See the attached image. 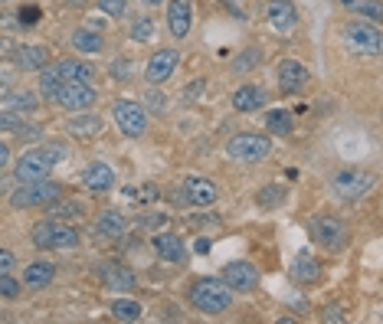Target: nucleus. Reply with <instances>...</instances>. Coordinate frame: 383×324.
<instances>
[{"instance_id": "nucleus-1", "label": "nucleus", "mask_w": 383, "mask_h": 324, "mask_svg": "<svg viewBox=\"0 0 383 324\" xmlns=\"http://www.w3.org/2000/svg\"><path fill=\"white\" fill-rule=\"evenodd\" d=\"M190 305L203 314H223L230 312L233 305V292L223 278H213V275H203L190 285Z\"/></svg>"}, {"instance_id": "nucleus-2", "label": "nucleus", "mask_w": 383, "mask_h": 324, "mask_svg": "<svg viewBox=\"0 0 383 324\" xmlns=\"http://www.w3.org/2000/svg\"><path fill=\"white\" fill-rule=\"evenodd\" d=\"M30 239H33V246H37V249H75V246H79V233H75V226L59 223L56 216H50V220H43V223L33 226Z\"/></svg>"}, {"instance_id": "nucleus-3", "label": "nucleus", "mask_w": 383, "mask_h": 324, "mask_svg": "<svg viewBox=\"0 0 383 324\" xmlns=\"http://www.w3.org/2000/svg\"><path fill=\"white\" fill-rule=\"evenodd\" d=\"M62 161V148L59 144H50V148H33V151H26L24 158L17 161V180H39V177H50L53 171V164Z\"/></svg>"}, {"instance_id": "nucleus-4", "label": "nucleus", "mask_w": 383, "mask_h": 324, "mask_svg": "<svg viewBox=\"0 0 383 324\" xmlns=\"http://www.w3.org/2000/svg\"><path fill=\"white\" fill-rule=\"evenodd\" d=\"M59 197H62L59 184H53V180H46V177H39V180H26V184H20V187L13 190L10 207H17V210H30V207H50L53 200H59Z\"/></svg>"}, {"instance_id": "nucleus-5", "label": "nucleus", "mask_w": 383, "mask_h": 324, "mask_svg": "<svg viewBox=\"0 0 383 324\" xmlns=\"http://www.w3.org/2000/svg\"><path fill=\"white\" fill-rule=\"evenodd\" d=\"M226 154H230L233 161L256 164V161H265V158L272 154V141L265 135H236V137H230Z\"/></svg>"}, {"instance_id": "nucleus-6", "label": "nucleus", "mask_w": 383, "mask_h": 324, "mask_svg": "<svg viewBox=\"0 0 383 324\" xmlns=\"http://www.w3.org/2000/svg\"><path fill=\"white\" fill-rule=\"evenodd\" d=\"M53 102H56L59 108H66V112H88V108L99 102V92L88 86V82H62V86L56 88Z\"/></svg>"}, {"instance_id": "nucleus-7", "label": "nucleus", "mask_w": 383, "mask_h": 324, "mask_svg": "<svg viewBox=\"0 0 383 324\" xmlns=\"http://www.w3.org/2000/svg\"><path fill=\"white\" fill-rule=\"evenodd\" d=\"M111 115H115V125L122 131L124 137H141L148 131V115L138 102H128V99H118L111 105Z\"/></svg>"}, {"instance_id": "nucleus-8", "label": "nucleus", "mask_w": 383, "mask_h": 324, "mask_svg": "<svg viewBox=\"0 0 383 324\" xmlns=\"http://www.w3.org/2000/svg\"><path fill=\"white\" fill-rule=\"evenodd\" d=\"M311 233H315V242H321L324 249L331 252H341L347 246V226L337 216H315L311 220Z\"/></svg>"}, {"instance_id": "nucleus-9", "label": "nucleus", "mask_w": 383, "mask_h": 324, "mask_svg": "<svg viewBox=\"0 0 383 324\" xmlns=\"http://www.w3.org/2000/svg\"><path fill=\"white\" fill-rule=\"evenodd\" d=\"M371 187H373V180H371V174H364V171H341V174H334V180H331L334 197L344 200V203L360 200Z\"/></svg>"}, {"instance_id": "nucleus-10", "label": "nucleus", "mask_w": 383, "mask_h": 324, "mask_svg": "<svg viewBox=\"0 0 383 324\" xmlns=\"http://www.w3.org/2000/svg\"><path fill=\"white\" fill-rule=\"evenodd\" d=\"M223 282L230 285V292H256L259 288V269L246 259H236L223 265Z\"/></svg>"}, {"instance_id": "nucleus-11", "label": "nucleus", "mask_w": 383, "mask_h": 324, "mask_svg": "<svg viewBox=\"0 0 383 324\" xmlns=\"http://www.w3.org/2000/svg\"><path fill=\"white\" fill-rule=\"evenodd\" d=\"M344 43H347V50L367 53V56H377V53H380V46H383L380 30H377V26H371V23H347Z\"/></svg>"}, {"instance_id": "nucleus-12", "label": "nucleus", "mask_w": 383, "mask_h": 324, "mask_svg": "<svg viewBox=\"0 0 383 324\" xmlns=\"http://www.w3.org/2000/svg\"><path fill=\"white\" fill-rule=\"evenodd\" d=\"M177 50H158L154 56L148 59V66H144V79H148V86H161V82H167L174 75V69H177Z\"/></svg>"}, {"instance_id": "nucleus-13", "label": "nucleus", "mask_w": 383, "mask_h": 324, "mask_svg": "<svg viewBox=\"0 0 383 324\" xmlns=\"http://www.w3.org/2000/svg\"><path fill=\"white\" fill-rule=\"evenodd\" d=\"M275 79H279V88L282 92H298V88H305L308 82V69L295 59H282V63L275 66Z\"/></svg>"}, {"instance_id": "nucleus-14", "label": "nucleus", "mask_w": 383, "mask_h": 324, "mask_svg": "<svg viewBox=\"0 0 383 324\" xmlns=\"http://www.w3.org/2000/svg\"><path fill=\"white\" fill-rule=\"evenodd\" d=\"M265 17H269L272 30H279V33H292L298 23V10H295L292 0H272L269 10H265Z\"/></svg>"}, {"instance_id": "nucleus-15", "label": "nucleus", "mask_w": 383, "mask_h": 324, "mask_svg": "<svg viewBox=\"0 0 383 324\" xmlns=\"http://www.w3.org/2000/svg\"><path fill=\"white\" fill-rule=\"evenodd\" d=\"M82 184H86L92 193H105V190L115 187V171H111L109 164H102V161L88 164L86 171H82Z\"/></svg>"}, {"instance_id": "nucleus-16", "label": "nucleus", "mask_w": 383, "mask_h": 324, "mask_svg": "<svg viewBox=\"0 0 383 324\" xmlns=\"http://www.w3.org/2000/svg\"><path fill=\"white\" fill-rule=\"evenodd\" d=\"M167 30L174 39H184L190 33V3L187 0H171L167 3Z\"/></svg>"}, {"instance_id": "nucleus-17", "label": "nucleus", "mask_w": 383, "mask_h": 324, "mask_svg": "<svg viewBox=\"0 0 383 324\" xmlns=\"http://www.w3.org/2000/svg\"><path fill=\"white\" fill-rule=\"evenodd\" d=\"M10 59L17 69L33 73V69H43V66L50 63V50L46 46H17V53H13Z\"/></svg>"}, {"instance_id": "nucleus-18", "label": "nucleus", "mask_w": 383, "mask_h": 324, "mask_svg": "<svg viewBox=\"0 0 383 324\" xmlns=\"http://www.w3.org/2000/svg\"><path fill=\"white\" fill-rule=\"evenodd\" d=\"M184 190H187V200H190L194 207H210L213 200H216V187H213L207 177L190 174V177L184 180Z\"/></svg>"}, {"instance_id": "nucleus-19", "label": "nucleus", "mask_w": 383, "mask_h": 324, "mask_svg": "<svg viewBox=\"0 0 383 324\" xmlns=\"http://www.w3.org/2000/svg\"><path fill=\"white\" fill-rule=\"evenodd\" d=\"M53 278H56V269H53V262L39 259V262H30L24 272V285L33 288V292H43V288L53 285Z\"/></svg>"}, {"instance_id": "nucleus-20", "label": "nucleus", "mask_w": 383, "mask_h": 324, "mask_svg": "<svg viewBox=\"0 0 383 324\" xmlns=\"http://www.w3.org/2000/svg\"><path fill=\"white\" fill-rule=\"evenodd\" d=\"M154 252H158L164 262H174V265L187 259V246L180 242L177 233H158V236H154Z\"/></svg>"}, {"instance_id": "nucleus-21", "label": "nucleus", "mask_w": 383, "mask_h": 324, "mask_svg": "<svg viewBox=\"0 0 383 324\" xmlns=\"http://www.w3.org/2000/svg\"><path fill=\"white\" fill-rule=\"evenodd\" d=\"M265 105V92L259 86H239L233 92V108L239 115H249V112H259Z\"/></svg>"}, {"instance_id": "nucleus-22", "label": "nucleus", "mask_w": 383, "mask_h": 324, "mask_svg": "<svg viewBox=\"0 0 383 324\" xmlns=\"http://www.w3.org/2000/svg\"><path fill=\"white\" fill-rule=\"evenodd\" d=\"M102 282H105V288H111V292H131V288L138 285L135 272L124 269V265H102Z\"/></svg>"}, {"instance_id": "nucleus-23", "label": "nucleus", "mask_w": 383, "mask_h": 324, "mask_svg": "<svg viewBox=\"0 0 383 324\" xmlns=\"http://www.w3.org/2000/svg\"><path fill=\"white\" fill-rule=\"evenodd\" d=\"M69 135L79 137V141H92V137H99L102 135V118H99V115L75 112L73 122H69Z\"/></svg>"}, {"instance_id": "nucleus-24", "label": "nucleus", "mask_w": 383, "mask_h": 324, "mask_svg": "<svg viewBox=\"0 0 383 324\" xmlns=\"http://www.w3.org/2000/svg\"><path fill=\"white\" fill-rule=\"evenodd\" d=\"M124 229H128V223H124V216L118 210H105L95 216V233L105 239H118L124 236Z\"/></svg>"}, {"instance_id": "nucleus-25", "label": "nucleus", "mask_w": 383, "mask_h": 324, "mask_svg": "<svg viewBox=\"0 0 383 324\" xmlns=\"http://www.w3.org/2000/svg\"><path fill=\"white\" fill-rule=\"evenodd\" d=\"M56 73H59L62 82H88V86H92V79H95V73H92L86 63H79V59H59V63H56Z\"/></svg>"}, {"instance_id": "nucleus-26", "label": "nucleus", "mask_w": 383, "mask_h": 324, "mask_svg": "<svg viewBox=\"0 0 383 324\" xmlns=\"http://www.w3.org/2000/svg\"><path fill=\"white\" fill-rule=\"evenodd\" d=\"M73 50L86 53V56H95V53L105 50V39H102L99 30H86V26H82V30L73 33Z\"/></svg>"}, {"instance_id": "nucleus-27", "label": "nucleus", "mask_w": 383, "mask_h": 324, "mask_svg": "<svg viewBox=\"0 0 383 324\" xmlns=\"http://www.w3.org/2000/svg\"><path fill=\"white\" fill-rule=\"evenodd\" d=\"M292 275H295V282H301V285H311V282H318L321 278V265H318V259H311V256H298L295 265H292Z\"/></svg>"}, {"instance_id": "nucleus-28", "label": "nucleus", "mask_w": 383, "mask_h": 324, "mask_svg": "<svg viewBox=\"0 0 383 324\" xmlns=\"http://www.w3.org/2000/svg\"><path fill=\"white\" fill-rule=\"evenodd\" d=\"M0 131H13V135L20 137H37V125H26L24 118H20V112H0Z\"/></svg>"}, {"instance_id": "nucleus-29", "label": "nucleus", "mask_w": 383, "mask_h": 324, "mask_svg": "<svg viewBox=\"0 0 383 324\" xmlns=\"http://www.w3.org/2000/svg\"><path fill=\"white\" fill-rule=\"evenodd\" d=\"M265 128H269L272 135H279V137L292 135V128H295V122H292V112H282V108L269 112V115H265Z\"/></svg>"}, {"instance_id": "nucleus-30", "label": "nucleus", "mask_w": 383, "mask_h": 324, "mask_svg": "<svg viewBox=\"0 0 383 324\" xmlns=\"http://www.w3.org/2000/svg\"><path fill=\"white\" fill-rule=\"evenodd\" d=\"M111 314H115L118 321H141V305L131 298H118L111 305Z\"/></svg>"}, {"instance_id": "nucleus-31", "label": "nucleus", "mask_w": 383, "mask_h": 324, "mask_svg": "<svg viewBox=\"0 0 383 324\" xmlns=\"http://www.w3.org/2000/svg\"><path fill=\"white\" fill-rule=\"evenodd\" d=\"M285 200V190L275 184V187H262L259 193H256V203H259L262 210H275V207H282Z\"/></svg>"}, {"instance_id": "nucleus-32", "label": "nucleus", "mask_w": 383, "mask_h": 324, "mask_svg": "<svg viewBox=\"0 0 383 324\" xmlns=\"http://www.w3.org/2000/svg\"><path fill=\"white\" fill-rule=\"evenodd\" d=\"M59 86H62V79H59V73H56V66H43V75H39V92H43L46 99H53Z\"/></svg>"}, {"instance_id": "nucleus-33", "label": "nucleus", "mask_w": 383, "mask_h": 324, "mask_svg": "<svg viewBox=\"0 0 383 324\" xmlns=\"http://www.w3.org/2000/svg\"><path fill=\"white\" fill-rule=\"evenodd\" d=\"M7 105H10L13 112H33L39 102L33 92H10V95H7Z\"/></svg>"}, {"instance_id": "nucleus-34", "label": "nucleus", "mask_w": 383, "mask_h": 324, "mask_svg": "<svg viewBox=\"0 0 383 324\" xmlns=\"http://www.w3.org/2000/svg\"><path fill=\"white\" fill-rule=\"evenodd\" d=\"M154 33H158V26H154L151 17H138L135 26H131V39L135 43H148V39H154Z\"/></svg>"}, {"instance_id": "nucleus-35", "label": "nucleus", "mask_w": 383, "mask_h": 324, "mask_svg": "<svg viewBox=\"0 0 383 324\" xmlns=\"http://www.w3.org/2000/svg\"><path fill=\"white\" fill-rule=\"evenodd\" d=\"M262 63V53L259 50H246L239 59H233V73H239V75H246L249 69H256V66Z\"/></svg>"}, {"instance_id": "nucleus-36", "label": "nucleus", "mask_w": 383, "mask_h": 324, "mask_svg": "<svg viewBox=\"0 0 383 324\" xmlns=\"http://www.w3.org/2000/svg\"><path fill=\"white\" fill-rule=\"evenodd\" d=\"M0 298H20V282L17 278H10V272H0Z\"/></svg>"}, {"instance_id": "nucleus-37", "label": "nucleus", "mask_w": 383, "mask_h": 324, "mask_svg": "<svg viewBox=\"0 0 383 324\" xmlns=\"http://www.w3.org/2000/svg\"><path fill=\"white\" fill-rule=\"evenodd\" d=\"M17 20H20V26H26V30H33V26L39 23V7H20V13H17Z\"/></svg>"}, {"instance_id": "nucleus-38", "label": "nucleus", "mask_w": 383, "mask_h": 324, "mask_svg": "<svg viewBox=\"0 0 383 324\" xmlns=\"http://www.w3.org/2000/svg\"><path fill=\"white\" fill-rule=\"evenodd\" d=\"M364 17H371L373 23H380V0H367V3H354Z\"/></svg>"}, {"instance_id": "nucleus-39", "label": "nucleus", "mask_w": 383, "mask_h": 324, "mask_svg": "<svg viewBox=\"0 0 383 324\" xmlns=\"http://www.w3.org/2000/svg\"><path fill=\"white\" fill-rule=\"evenodd\" d=\"M111 79H118V82H128V79H131V63H128V59H118V63L111 66Z\"/></svg>"}, {"instance_id": "nucleus-40", "label": "nucleus", "mask_w": 383, "mask_h": 324, "mask_svg": "<svg viewBox=\"0 0 383 324\" xmlns=\"http://www.w3.org/2000/svg\"><path fill=\"white\" fill-rule=\"evenodd\" d=\"M99 7L109 13V17H122V13H124V0H99Z\"/></svg>"}, {"instance_id": "nucleus-41", "label": "nucleus", "mask_w": 383, "mask_h": 324, "mask_svg": "<svg viewBox=\"0 0 383 324\" xmlns=\"http://www.w3.org/2000/svg\"><path fill=\"white\" fill-rule=\"evenodd\" d=\"M203 92H207V82H203V79H197V82H194V86H187L184 99H187V102H197L200 95H203Z\"/></svg>"}, {"instance_id": "nucleus-42", "label": "nucleus", "mask_w": 383, "mask_h": 324, "mask_svg": "<svg viewBox=\"0 0 383 324\" xmlns=\"http://www.w3.org/2000/svg\"><path fill=\"white\" fill-rule=\"evenodd\" d=\"M13 252H7V249H0V272H10L13 269Z\"/></svg>"}, {"instance_id": "nucleus-43", "label": "nucleus", "mask_w": 383, "mask_h": 324, "mask_svg": "<svg viewBox=\"0 0 383 324\" xmlns=\"http://www.w3.org/2000/svg\"><path fill=\"white\" fill-rule=\"evenodd\" d=\"M210 246H213L210 239H207V236H200V239H197V246H194V249H197L200 256H207V252H210Z\"/></svg>"}, {"instance_id": "nucleus-44", "label": "nucleus", "mask_w": 383, "mask_h": 324, "mask_svg": "<svg viewBox=\"0 0 383 324\" xmlns=\"http://www.w3.org/2000/svg\"><path fill=\"white\" fill-rule=\"evenodd\" d=\"M7 164H10V148H7V144L0 141V171H3Z\"/></svg>"}, {"instance_id": "nucleus-45", "label": "nucleus", "mask_w": 383, "mask_h": 324, "mask_svg": "<svg viewBox=\"0 0 383 324\" xmlns=\"http://www.w3.org/2000/svg\"><path fill=\"white\" fill-rule=\"evenodd\" d=\"M148 102H154V112H164V95L154 92V95H148Z\"/></svg>"}, {"instance_id": "nucleus-46", "label": "nucleus", "mask_w": 383, "mask_h": 324, "mask_svg": "<svg viewBox=\"0 0 383 324\" xmlns=\"http://www.w3.org/2000/svg\"><path fill=\"white\" fill-rule=\"evenodd\" d=\"M13 50H17L13 43H7V39H0V56H13Z\"/></svg>"}, {"instance_id": "nucleus-47", "label": "nucleus", "mask_w": 383, "mask_h": 324, "mask_svg": "<svg viewBox=\"0 0 383 324\" xmlns=\"http://www.w3.org/2000/svg\"><path fill=\"white\" fill-rule=\"evenodd\" d=\"M324 321H344V318H341V312H337V308H328V314H324Z\"/></svg>"}, {"instance_id": "nucleus-48", "label": "nucleus", "mask_w": 383, "mask_h": 324, "mask_svg": "<svg viewBox=\"0 0 383 324\" xmlns=\"http://www.w3.org/2000/svg\"><path fill=\"white\" fill-rule=\"evenodd\" d=\"M141 197H144V200H154V197H158V190H154V187H144V190H141Z\"/></svg>"}, {"instance_id": "nucleus-49", "label": "nucleus", "mask_w": 383, "mask_h": 324, "mask_svg": "<svg viewBox=\"0 0 383 324\" xmlns=\"http://www.w3.org/2000/svg\"><path fill=\"white\" fill-rule=\"evenodd\" d=\"M66 3H69V7H86L88 0H66Z\"/></svg>"}, {"instance_id": "nucleus-50", "label": "nucleus", "mask_w": 383, "mask_h": 324, "mask_svg": "<svg viewBox=\"0 0 383 324\" xmlns=\"http://www.w3.org/2000/svg\"><path fill=\"white\" fill-rule=\"evenodd\" d=\"M144 7H158V3H164V0H141Z\"/></svg>"}, {"instance_id": "nucleus-51", "label": "nucleus", "mask_w": 383, "mask_h": 324, "mask_svg": "<svg viewBox=\"0 0 383 324\" xmlns=\"http://www.w3.org/2000/svg\"><path fill=\"white\" fill-rule=\"evenodd\" d=\"M0 3H10V0H0Z\"/></svg>"}]
</instances>
